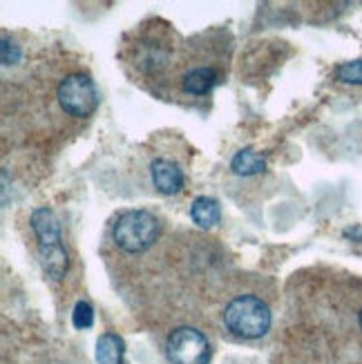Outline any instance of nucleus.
<instances>
[{
  "label": "nucleus",
  "mask_w": 362,
  "mask_h": 364,
  "mask_svg": "<svg viewBox=\"0 0 362 364\" xmlns=\"http://www.w3.org/2000/svg\"><path fill=\"white\" fill-rule=\"evenodd\" d=\"M224 322L235 336L255 340L271 328V311L255 295H240L224 311Z\"/></svg>",
  "instance_id": "1"
},
{
  "label": "nucleus",
  "mask_w": 362,
  "mask_h": 364,
  "mask_svg": "<svg viewBox=\"0 0 362 364\" xmlns=\"http://www.w3.org/2000/svg\"><path fill=\"white\" fill-rule=\"evenodd\" d=\"M159 235V221L148 210H128L123 213L112 228V237L125 252L148 250Z\"/></svg>",
  "instance_id": "2"
},
{
  "label": "nucleus",
  "mask_w": 362,
  "mask_h": 364,
  "mask_svg": "<svg viewBox=\"0 0 362 364\" xmlns=\"http://www.w3.org/2000/svg\"><path fill=\"white\" fill-rule=\"evenodd\" d=\"M58 103L70 117L85 119L94 114L99 105L97 85L85 74H70L58 85Z\"/></svg>",
  "instance_id": "3"
},
{
  "label": "nucleus",
  "mask_w": 362,
  "mask_h": 364,
  "mask_svg": "<svg viewBox=\"0 0 362 364\" xmlns=\"http://www.w3.org/2000/svg\"><path fill=\"white\" fill-rule=\"evenodd\" d=\"M166 353L172 364H208L211 344L201 331L181 326L177 331H172V336L168 338Z\"/></svg>",
  "instance_id": "4"
},
{
  "label": "nucleus",
  "mask_w": 362,
  "mask_h": 364,
  "mask_svg": "<svg viewBox=\"0 0 362 364\" xmlns=\"http://www.w3.org/2000/svg\"><path fill=\"white\" fill-rule=\"evenodd\" d=\"M29 224L34 235L38 237L41 248L60 246V224L50 208H36L29 217Z\"/></svg>",
  "instance_id": "5"
},
{
  "label": "nucleus",
  "mask_w": 362,
  "mask_h": 364,
  "mask_svg": "<svg viewBox=\"0 0 362 364\" xmlns=\"http://www.w3.org/2000/svg\"><path fill=\"white\" fill-rule=\"evenodd\" d=\"M154 188L164 195H177L183 188V172L168 159H154L150 166Z\"/></svg>",
  "instance_id": "6"
},
{
  "label": "nucleus",
  "mask_w": 362,
  "mask_h": 364,
  "mask_svg": "<svg viewBox=\"0 0 362 364\" xmlns=\"http://www.w3.org/2000/svg\"><path fill=\"white\" fill-rule=\"evenodd\" d=\"M219 83V72L215 68H195L183 76V90L188 94H208L215 85Z\"/></svg>",
  "instance_id": "7"
},
{
  "label": "nucleus",
  "mask_w": 362,
  "mask_h": 364,
  "mask_svg": "<svg viewBox=\"0 0 362 364\" xmlns=\"http://www.w3.org/2000/svg\"><path fill=\"white\" fill-rule=\"evenodd\" d=\"M191 217L199 228H213L222 219V210L213 197H197L191 205Z\"/></svg>",
  "instance_id": "8"
},
{
  "label": "nucleus",
  "mask_w": 362,
  "mask_h": 364,
  "mask_svg": "<svg viewBox=\"0 0 362 364\" xmlns=\"http://www.w3.org/2000/svg\"><path fill=\"white\" fill-rule=\"evenodd\" d=\"M230 168L235 175H242V177H250V175H260L266 168V161L262 156L253 150V148H244L238 154L233 156Z\"/></svg>",
  "instance_id": "9"
},
{
  "label": "nucleus",
  "mask_w": 362,
  "mask_h": 364,
  "mask_svg": "<svg viewBox=\"0 0 362 364\" xmlns=\"http://www.w3.org/2000/svg\"><path fill=\"white\" fill-rule=\"evenodd\" d=\"M41 266L45 275L52 279H63L68 271V255L63 246H52V248H41Z\"/></svg>",
  "instance_id": "10"
},
{
  "label": "nucleus",
  "mask_w": 362,
  "mask_h": 364,
  "mask_svg": "<svg viewBox=\"0 0 362 364\" xmlns=\"http://www.w3.org/2000/svg\"><path fill=\"white\" fill-rule=\"evenodd\" d=\"M123 340L115 333H103L97 342V364H121Z\"/></svg>",
  "instance_id": "11"
},
{
  "label": "nucleus",
  "mask_w": 362,
  "mask_h": 364,
  "mask_svg": "<svg viewBox=\"0 0 362 364\" xmlns=\"http://www.w3.org/2000/svg\"><path fill=\"white\" fill-rule=\"evenodd\" d=\"M336 78L342 83H349V85H362V58L342 63V65L336 70Z\"/></svg>",
  "instance_id": "12"
},
{
  "label": "nucleus",
  "mask_w": 362,
  "mask_h": 364,
  "mask_svg": "<svg viewBox=\"0 0 362 364\" xmlns=\"http://www.w3.org/2000/svg\"><path fill=\"white\" fill-rule=\"evenodd\" d=\"M72 324L76 328H90L94 324V311L87 302H76L74 313H72Z\"/></svg>",
  "instance_id": "13"
},
{
  "label": "nucleus",
  "mask_w": 362,
  "mask_h": 364,
  "mask_svg": "<svg viewBox=\"0 0 362 364\" xmlns=\"http://www.w3.org/2000/svg\"><path fill=\"white\" fill-rule=\"evenodd\" d=\"M0 50H3V65H11L21 58V52L18 47H16L9 38H3V45H0Z\"/></svg>",
  "instance_id": "14"
},
{
  "label": "nucleus",
  "mask_w": 362,
  "mask_h": 364,
  "mask_svg": "<svg viewBox=\"0 0 362 364\" xmlns=\"http://www.w3.org/2000/svg\"><path fill=\"white\" fill-rule=\"evenodd\" d=\"M358 324H360V328H362V311L358 313Z\"/></svg>",
  "instance_id": "15"
}]
</instances>
